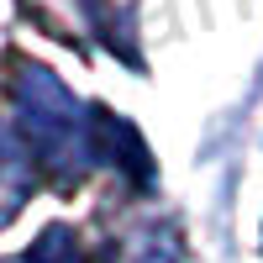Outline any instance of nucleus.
Segmentation results:
<instances>
[{"mask_svg": "<svg viewBox=\"0 0 263 263\" xmlns=\"http://www.w3.org/2000/svg\"><path fill=\"white\" fill-rule=\"evenodd\" d=\"M32 190H37V163L21 147L16 126L0 121V227H11L21 216V205L32 200Z\"/></svg>", "mask_w": 263, "mask_h": 263, "instance_id": "nucleus-3", "label": "nucleus"}, {"mask_svg": "<svg viewBox=\"0 0 263 263\" xmlns=\"http://www.w3.org/2000/svg\"><path fill=\"white\" fill-rule=\"evenodd\" d=\"M27 263H84V253H79V242H74L69 227H48L37 237V248L27 253Z\"/></svg>", "mask_w": 263, "mask_h": 263, "instance_id": "nucleus-4", "label": "nucleus"}, {"mask_svg": "<svg viewBox=\"0 0 263 263\" xmlns=\"http://www.w3.org/2000/svg\"><path fill=\"white\" fill-rule=\"evenodd\" d=\"M11 100H16V137L58 184L84 179L90 163V105L63 84L48 63L16 58L11 63Z\"/></svg>", "mask_w": 263, "mask_h": 263, "instance_id": "nucleus-1", "label": "nucleus"}, {"mask_svg": "<svg viewBox=\"0 0 263 263\" xmlns=\"http://www.w3.org/2000/svg\"><path fill=\"white\" fill-rule=\"evenodd\" d=\"M90 163L116 168L132 190H153V153L142 142V132L105 105H90Z\"/></svg>", "mask_w": 263, "mask_h": 263, "instance_id": "nucleus-2", "label": "nucleus"}]
</instances>
